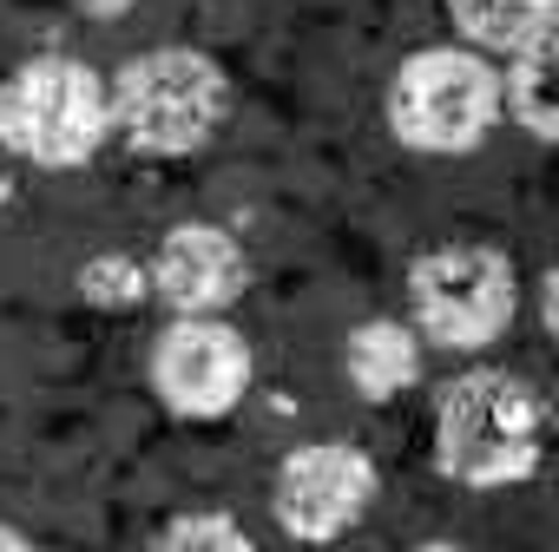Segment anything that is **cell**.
<instances>
[{"mask_svg": "<svg viewBox=\"0 0 559 552\" xmlns=\"http://www.w3.org/2000/svg\"><path fill=\"white\" fill-rule=\"evenodd\" d=\"M539 434H546V408L507 369H467L435 401V467L474 493L533 480Z\"/></svg>", "mask_w": 559, "mask_h": 552, "instance_id": "cell-1", "label": "cell"}, {"mask_svg": "<svg viewBox=\"0 0 559 552\" xmlns=\"http://www.w3.org/2000/svg\"><path fill=\"white\" fill-rule=\"evenodd\" d=\"M230 80L198 47H152L112 73V132L145 158H191L224 132Z\"/></svg>", "mask_w": 559, "mask_h": 552, "instance_id": "cell-2", "label": "cell"}, {"mask_svg": "<svg viewBox=\"0 0 559 552\" xmlns=\"http://www.w3.org/2000/svg\"><path fill=\"white\" fill-rule=\"evenodd\" d=\"M507 119L500 67L474 47H421L389 80V132L421 158H467Z\"/></svg>", "mask_w": 559, "mask_h": 552, "instance_id": "cell-3", "label": "cell"}, {"mask_svg": "<svg viewBox=\"0 0 559 552\" xmlns=\"http://www.w3.org/2000/svg\"><path fill=\"white\" fill-rule=\"evenodd\" d=\"M112 139V86L67 53L27 60L0 80V145L40 171H73Z\"/></svg>", "mask_w": 559, "mask_h": 552, "instance_id": "cell-4", "label": "cell"}, {"mask_svg": "<svg viewBox=\"0 0 559 552\" xmlns=\"http://www.w3.org/2000/svg\"><path fill=\"white\" fill-rule=\"evenodd\" d=\"M520 316V276L493 243H435L408 263V323L421 343L480 356Z\"/></svg>", "mask_w": 559, "mask_h": 552, "instance_id": "cell-5", "label": "cell"}, {"mask_svg": "<svg viewBox=\"0 0 559 552\" xmlns=\"http://www.w3.org/2000/svg\"><path fill=\"white\" fill-rule=\"evenodd\" d=\"M376 460L356 441H304L276 460L270 480V513L297 545H330L343 532H356L376 506Z\"/></svg>", "mask_w": 559, "mask_h": 552, "instance_id": "cell-6", "label": "cell"}, {"mask_svg": "<svg viewBox=\"0 0 559 552\" xmlns=\"http://www.w3.org/2000/svg\"><path fill=\"white\" fill-rule=\"evenodd\" d=\"M250 343L224 316H178L152 343V395L178 421H224L250 395Z\"/></svg>", "mask_w": 559, "mask_h": 552, "instance_id": "cell-7", "label": "cell"}, {"mask_svg": "<svg viewBox=\"0 0 559 552\" xmlns=\"http://www.w3.org/2000/svg\"><path fill=\"white\" fill-rule=\"evenodd\" d=\"M145 269L152 297L178 316H224L250 284V256L224 224H171L145 256Z\"/></svg>", "mask_w": 559, "mask_h": 552, "instance_id": "cell-8", "label": "cell"}, {"mask_svg": "<svg viewBox=\"0 0 559 552\" xmlns=\"http://www.w3.org/2000/svg\"><path fill=\"white\" fill-rule=\"evenodd\" d=\"M343 369H349V388L362 401H395L421 382V336L415 323L402 316H369L349 329V349H343Z\"/></svg>", "mask_w": 559, "mask_h": 552, "instance_id": "cell-9", "label": "cell"}, {"mask_svg": "<svg viewBox=\"0 0 559 552\" xmlns=\"http://www.w3.org/2000/svg\"><path fill=\"white\" fill-rule=\"evenodd\" d=\"M500 106L507 119L539 139V145H559V34L520 47L507 67H500Z\"/></svg>", "mask_w": 559, "mask_h": 552, "instance_id": "cell-10", "label": "cell"}, {"mask_svg": "<svg viewBox=\"0 0 559 552\" xmlns=\"http://www.w3.org/2000/svg\"><path fill=\"white\" fill-rule=\"evenodd\" d=\"M448 21L461 47L474 53H520L546 34H559V0H448Z\"/></svg>", "mask_w": 559, "mask_h": 552, "instance_id": "cell-11", "label": "cell"}, {"mask_svg": "<svg viewBox=\"0 0 559 552\" xmlns=\"http://www.w3.org/2000/svg\"><path fill=\"white\" fill-rule=\"evenodd\" d=\"M80 297L93 310H139L152 297V269L139 256H126V250H106V256H93L80 269Z\"/></svg>", "mask_w": 559, "mask_h": 552, "instance_id": "cell-12", "label": "cell"}, {"mask_svg": "<svg viewBox=\"0 0 559 552\" xmlns=\"http://www.w3.org/2000/svg\"><path fill=\"white\" fill-rule=\"evenodd\" d=\"M152 552H257V539L230 513H178Z\"/></svg>", "mask_w": 559, "mask_h": 552, "instance_id": "cell-13", "label": "cell"}, {"mask_svg": "<svg viewBox=\"0 0 559 552\" xmlns=\"http://www.w3.org/2000/svg\"><path fill=\"white\" fill-rule=\"evenodd\" d=\"M539 323H546V336L559 343V263L539 276Z\"/></svg>", "mask_w": 559, "mask_h": 552, "instance_id": "cell-14", "label": "cell"}, {"mask_svg": "<svg viewBox=\"0 0 559 552\" xmlns=\"http://www.w3.org/2000/svg\"><path fill=\"white\" fill-rule=\"evenodd\" d=\"M80 8L93 14V21H119V14H132L139 0H80Z\"/></svg>", "mask_w": 559, "mask_h": 552, "instance_id": "cell-15", "label": "cell"}, {"mask_svg": "<svg viewBox=\"0 0 559 552\" xmlns=\"http://www.w3.org/2000/svg\"><path fill=\"white\" fill-rule=\"evenodd\" d=\"M0 552H34V545H27V539H21L14 526H0Z\"/></svg>", "mask_w": 559, "mask_h": 552, "instance_id": "cell-16", "label": "cell"}, {"mask_svg": "<svg viewBox=\"0 0 559 552\" xmlns=\"http://www.w3.org/2000/svg\"><path fill=\"white\" fill-rule=\"evenodd\" d=\"M415 552H467V545H454V539H421Z\"/></svg>", "mask_w": 559, "mask_h": 552, "instance_id": "cell-17", "label": "cell"}, {"mask_svg": "<svg viewBox=\"0 0 559 552\" xmlns=\"http://www.w3.org/2000/svg\"><path fill=\"white\" fill-rule=\"evenodd\" d=\"M552 421H559V395H552Z\"/></svg>", "mask_w": 559, "mask_h": 552, "instance_id": "cell-18", "label": "cell"}]
</instances>
